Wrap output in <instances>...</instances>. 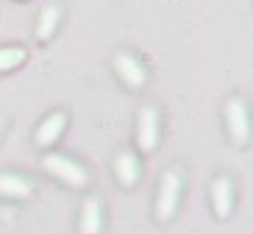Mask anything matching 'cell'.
I'll return each mask as SVG.
<instances>
[{
    "instance_id": "obj_1",
    "label": "cell",
    "mask_w": 253,
    "mask_h": 234,
    "mask_svg": "<svg viewBox=\"0 0 253 234\" xmlns=\"http://www.w3.org/2000/svg\"><path fill=\"white\" fill-rule=\"evenodd\" d=\"M42 167H45L53 179L64 182L67 187H84V184L89 182L86 167H81L75 159L64 156V153H47V156L42 159Z\"/></svg>"
},
{
    "instance_id": "obj_2",
    "label": "cell",
    "mask_w": 253,
    "mask_h": 234,
    "mask_svg": "<svg viewBox=\"0 0 253 234\" xmlns=\"http://www.w3.org/2000/svg\"><path fill=\"white\" fill-rule=\"evenodd\" d=\"M181 187H184V176L181 170H167L159 184V195H156V218L159 220H170L178 209L181 201Z\"/></svg>"
},
{
    "instance_id": "obj_3",
    "label": "cell",
    "mask_w": 253,
    "mask_h": 234,
    "mask_svg": "<svg viewBox=\"0 0 253 234\" xmlns=\"http://www.w3.org/2000/svg\"><path fill=\"white\" fill-rule=\"evenodd\" d=\"M225 123H228L231 140L237 145L251 142V117H248V109L239 98H231L225 103Z\"/></svg>"
},
{
    "instance_id": "obj_4",
    "label": "cell",
    "mask_w": 253,
    "mask_h": 234,
    "mask_svg": "<svg viewBox=\"0 0 253 234\" xmlns=\"http://www.w3.org/2000/svg\"><path fill=\"white\" fill-rule=\"evenodd\" d=\"M114 70H117V76L123 78V84L131 87V90H142L145 81H148V70L142 67L139 59L131 56V53H117V56H114Z\"/></svg>"
},
{
    "instance_id": "obj_5",
    "label": "cell",
    "mask_w": 253,
    "mask_h": 234,
    "mask_svg": "<svg viewBox=\"0 0 253 234\" xmlns=\"http://www.w3.org/2000/svg\"><path fill=\"white\" fill-rule=\"evenodd\" d=\"M136 142L142 151H153L159 145V112L153 106H145L136 120Z\"/></svg>"
},
{
    "instance_id": "obj_6",
    "label": "cell",
    "mask_w": 253,
    "mask_h": 234,
    "mask_svg": "<svg viewBox=\"0 0 253 234\" xmlns=\"http://www.w3.org/2000/svg\"><path fill=\"white\" fill-rule=\"evenodd\" d=\"M64 129H67V114L64 112H53V114H47L45 120L39 123L34 142H37L39 148H47V145H53L61 134H64Z\"/></svg>"
},
{
    "instance_id": "obj_7",
    "label": "cell",
    "mask_w": 253,
    "mask_h": 234,
    "mask_svg": "<svg viewBox=\"0 0 253 234\" xmlns=\"http://www.w3.org/2000/svg\"><path fill=\"white\" fill-rule=\"evenodd\" d=\"M211 209L220 220H225L234 209V189H231V182L225 176L214 179V184H211Z\"/></svg>"
},
{
    "instance_id": "obj_8",
    "label": "cell",
    "mask_w": 253,
    "mask_h": 234,
    "mask_svg": "<svg viewBox=\"0 0 253 234\" xmlns=\"http://www.w3.org/2000/svg\"><path fill=\"white\" fill-rule=\"evenodd\" d=\"M103 232V206L97 198H86L81 206V223L78 234H100Z\"/></svg>"
},
{
    "instance_id": "obj_9",
    "label": "cell",
    "mask_w": 253,
    "mask_h": 234,
    "mask_svg": "<svg viewBox=\"0 0 253 234\" xmlns=\"http://www.w3.org/2000/svg\"><path fill=\"white\" fill-rule=\"evenodd\" d=\"M34 187L28 179H23L20 173H0V198H14V201H25L31 198Z\"/></svg>"
},
{
    "instance_id": "obj_10",
    "label": "cell",
    "mask_w": 253,
    "mask_h": 234,
    "mask_svg": "<svg viewBox=\"0 0 253 234\" xmlns=\"http://www.w3.org/2000/svg\"><path fill=\"white\" fill-rule=\"evenodd\" d=\"M114 173H117L123 187H136L139 173H142V165H139V159H136V153H120L114 159Z\"/></svg>"
},
{
    "instance_id": "obj_11",
    "label": "cell",
    "mask_w": 253,
    "mask_h": 234,
    "mask_svg": "<svg viewBox=\"0 0 253 234\" xmlns=\"http://www.w3.org/2000/svg\"><path fill=\"white\" fill-rule=\"evenodd\" d=\"M59 23H61V8H59V6H47L45 11L39 14V23H37V37H39V42H47V39L56 34Z\"/></svg>"
},
{
    "instance_id": "obj_12",
    "label": "cell",
    "mask_w": 253,
    "mask_h": 234,
    "mask_svg": "<svg viewBox=\"0 0 253 234\" xmlns=\"http://www.w3.org/2000/svg\"><path fill=\"white\" fill-rule=\"evenodd\" d=\"M23 61H25L23 47H0V73H8V70L20 67Z\"/></svg>"
}]
</instances>
